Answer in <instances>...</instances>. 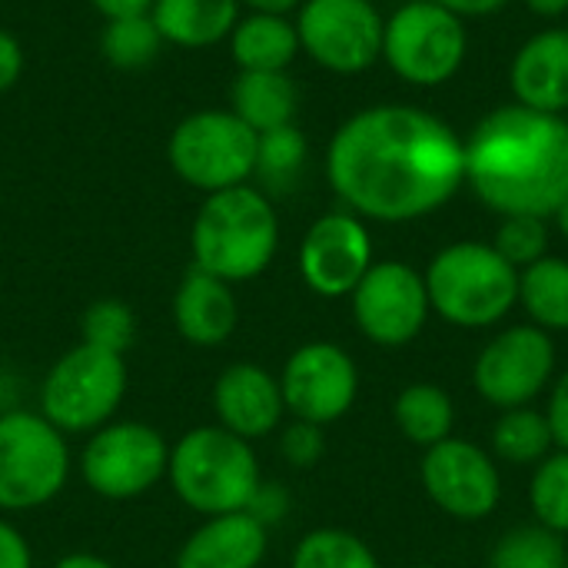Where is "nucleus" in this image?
<instances>
[{
    "label": "nucleus",
    "mask_w": 568,
    "mask_h": 568,
    "mask_svg": "<svg viewBox=\"0 0 568 568\" xmlns=\"http://www.w3.org/2000/svg\"><path fill=\"white\" fill-rule=\"evenodd\" d=\"M326 180L359 220L409 223L466 183V143L429 110L379 103L353 113L326 146Z\"/></svg>",
    "instance_id": "f257e3e1"
},
{
    "label": "nucleus",
    "mask_w": 568,
    "mask_h": 568,
    "mask_svg": "<svg viewBox=\"0 0 568 568\" xmlns=\"http://www.w3.org/2000/svg\"><path fill=\"white\" fill-rule=\"evenodd\" d=\"M466 183L499 216H552L568 200V120L509 103L466 140Z\"/></svg>",
    "instance_id": "f03ea898"
},
{
    "label": "nucleus",
    "mask_w": 568,
    "mask_h": 568,
    "mask_svg": "<svg viewBox=\"0 0 568 568\" xmlns=\"http://www.w3.org/2000/svg\"><path fill=\"white\" fill-rule=\"evenodd\" d=\"M193 266L226 283H246L266 273L280 250V216L260 186H230L210 193L190 230Z\"/></svg>",
    "instance_id": "7ed1b4c3"
},
{
    "label": "nucleus",
    "mask_w": 568,
    "mask_h": 568,
    "mask_svg": "<svg viewBox=\"0 0 568 568\" xmlns=\"http://www.w3.org/2000/svg\"><path fill=\"white\" fill-rule=\"evenodd\" d=\"M166 479L180 503L213 519L246 513L263 486L256 453L223 426H196L170 446Z\"/></svg>",
    "instance_id": "20e7f679"
},
{
    "label": "nucleus",
    "mask_w": 568,
    "mask_h": 568,
    "mask_svg": "<svg viewBox=\"0 0 568 568\" xmlns=\"http://www.w3.org/2000/svg\"><path fill=\"white\" fill-rule=\"evenodd\" d=\"M429 306L453 326L483 329L519 303V270L493 243H453L426 270Z\"/></svg>",
    "instance_id": "39448f33"
},
{
    "label": "nucleus",
    "mask_w": 568,
    "mask_h": 568,
    "mask_svg": "<svg viewBox=\"0 0 568 568\" xmlns=\"http://www.w3.org/2000/svg\"><path fill=\"white\" fill-rule=\"evenodd\" d=\"M126 396V359L87 343L67 349L40 383V416L63 436L97 433Z\"/></svg>",
    "instance_id": "423d86ee"
},
{
    "label": "nucleus",
    "mask_w": 568,
    "mask_h": 568,
    "mask_svg": "<svg viewBox=\"0 0 568 568\" xmlns=\"http://www.w3.org/2000/svg\"><path fill=\"white\" fill-rule=\"evenodd\" d=\"M256 143L260 133L233 110H196L173 126L166 160L186 186L210 196L253 180Z\"/></svg>",
    "instance_id": "0eeeda50"
},
{
    "label": "nucleus",
    "mask_w": 568,
    "mask_h": 568,
    "mask_svg": "<svg viewBox=\"0 0 568 568\" xmlns=\"http://www.w3.org/2000/svg\"><path fill=\"white\" fill-rule=\"evenodd\" d=\"M70 476L67 436L40 413H0V513L40 509Z\"/></svg>",
    "instance_id": "6e6552de"
},
{
    "label": "nucleus",
    "mask_w": 568,
    "mask_h": 568,
    "mask_svg": "<svg viewBox=\"0 0 568 568\" xmlns=\"http://www.w3.org/2000/svg\"><path fill=\"white\" fill-rule=\"evenodd\" d=\"M469 50V33L463 17L433 3H403L383 30V60L409 87H443L449 83Z\"/></svg>",
    "instance_id": "1a4fd4ad"
},
{
    "label": "nucleus",
    "mask_w": 568,
    "mask_h": 568,
    "mask_svg": "<svg viewBox=\"0 0 568 568\" xmlns=\"http://www.w3.org/2000/svg\"><path fill=\"white\" fill-rule=\"evenodd\" d=\"M293 23L300 50L329 73H363L383 57L386 20L373 0H303Z\"/></svg>",
    "instance_id": "9d476101"
},
{
    "label": "nucleus",
    "mask_w": 568,
    "mask_h": 568,
    "mask_svg": "<svg viewBox=\"0 0 568 568\" xmlns=\"http://www.w3.org/2000/svg\"><path fill=\"white\" fill-rule=\"evenodd\" d=\"M170 466V446L160 429L146 423H106L90 433L80 473L83 483L103 499H136L150 493Z\"/></svg>",
    "instance_id": "9b49d317"
},
{
    "label": "nucleus",
    "mask_w": 568,
    "mask_h": 568,
    "mask_svg": "<svg viewBox=\"0 0 568 568\" xmlns=\"http://www.w3.org/2000/svg\"><path fill=\"white\" fill-rule=\"evenodd\" d=\"M353 296V320L366 339L379 346H406L413 343L429 316L426 276L399 260L373 263L359 280Z\"/></svg>",
    "instance_id": "f8f14e48"
},
{
    "label": "nucleus",
    "mask_w": 568,
    "mask_h": 568,
    "mask_svg": "<svg viewBox=\"0 0 568 568\" xmlns=\"http://www.w3.org/2000/svg\"><path fill=\"white\" fill-rule=\"evenodd\" d=\"M280 389L286 413H293L300 423L326 426L353 409L359 393V369L343 346L306 343L286 359Z\"/></svg>",
    "instance_id": "ddd939ff"
},
{
    "label": "nucleus",
    "mask_w": 568,
    "mask_h": 568,
    "mask_svg": "<svg viewBox=\"0 0 568 568\" xmlns=\"http://www.w3.org/2000/svg\"><path fill=\"white\" fill-rule=\"evenodd\" d=\"M556 369V346L539 326H513L499 333L476 359L473 383L479 396L499 409L532 403Z\"/></svg>",
    "instance_id": "4468645a"
},
{
    "label": "nucleus",
    "mask_w": 568,
    "mask_h": 568,
    "mask_svg": "<svg viewBox=\"0 0 568 568\" xmlns=\"http://www.w3.org/2000/svg\"><path fill=\"white\" fill-rule=\"evenodd\" d=\"M423 486L443 513L466 523L486 519L503 499V479L489 453L453 436L426 449Z\"/></svg>",
    "instance_id": "2eb2a0df"
},
{
    "label": "nucleus",
    "mask_w": 568,
    "mask_h": 568,
    "mask_svg": "<svg viewBox=\"0 0 568 568\" xmlns=\"http://www.w3.org/2000/svg\"><path fill=\"white\" fill-rule=\"evenodd\" d=\"M369 266H373L369 230L349 210L320 216L300 243V276L313 293L326 300L349 296L359 286V280L369 273Z\"/></svg>",
    "instance_id": "dca6fc26"
},
{
    "label": "nucleus",
    "mask_w": 568,
    "mask_h": 568,
    "mask_svg": "<svg viewBox=\"0 0 568 568\" xmlns=\"http://www.w3.org/2000/svg\"><path fill=\"white\" fill-rule=\"evenodd\" d=\"M213 409L220 419L216 426L253 443L280 426L286 403L276 376H270L256 363H233L220 373L213 386Z\"/></svg>",
    "instance_id": "f3484780"
},
{
    "label": "nucleus",
    "mask_w": 568,
    "mask_h": 568,
    "mask_svg": "<svg viewBox=\"0 0 568 568\" xmlns=\"http://www.w3.org/2000/svg\"><path fill=\"white\" fill-rule=\"evenodd\" d=\"M509 87L516 103L556 113L568 110V27H549L529 37L509 67Z\"/></svg>",
    "instance_id": "a211bd4d"
},
{
    "label": "nucleus",
    "mask_w": 568,
    "mask_h": 568,
    "mask_svg": "<svg viewBox=\"0 0 568 568\" xmlns=\"http://www.w3.org/2000/svg\"><path fill=\"white\" fill-rule=\"evenodd\" d=\"M236 323L240 303L233 296V283L193 266L173 293L176 333L193 346H220L236 333Z\"/></svg>",
    "instance_id": "6ab92c4d"
},
{
    "label": "nucleus",
    "mask_w": 568,
    "mask_h": 568,
    "mask_svg": "<svg viewBox=\"0 0 568 568\" xmlns=\"http://www.w3.org/2000/svg\"><path fill=\"white\" fill-rule=\"evenodd\" d=\"M266 546V526L250 513L213 516L183 542L173 568H260Z\"/></svg>",
    "instance_id": "aec40b11"
},
{
    "label": "nucleus",
    "mask_w": 568,
    "mask_h": 568,
    "mask_svg": "<svg viewBox=\"0 0 568 568\" xmlns=\"http://www.w3.org/2000/svg\"><path fill=\"white\" fill-rule=\"evenodd\" d=\"M150 17L163 43L180 50H206L230 40L240 20V0H153Z\"/></svg>",
    "instance_id": "412c9836"
},
{
    "label": "nucleus",
    "mask_w": 568,
    "mask_h": 568,
    "mask_svg": "<svg viewBox=\"0 0 568 568\" xmlns=\"http://www.w3.org/2000/svg\"><path fill=\"white\" fill-rule=\"evenodd\" d=\"M230 57L240 70L273 73L290 70V63L303 53L296 23L283 13H246L236 20L230 33Z\"/></svg>",
    "instance_id": "4be33fe9"
},
{
    "label": "nucleus",
    "mask_w": 568,
    "mask_h": 568,
    "mask_svg": "<svg viewBox=\"0 0 568 568\" xmlns=\"http://www.w3.org/2000/svg\"><path fill=\"white\" fill-rule=\"evenodd\" d=\"M230 110L256 133L280 130L296 123L300 90L286 70H273V73L240 70L230 87Z\"/></svg>",
    "instance_id": "5701e85b"
},
{
    "label": "nucleus",
    "mask_w": 568,
    "mask_h": 568,
    "mask_svg": "<svg viewBox=\"0 0 568 568\" xmlns=\"http://www.w3.org/2000/svg\"><path fill=\"white\" fill-rule=\"evenodd\" d=\"M519 303L532 326L546 333H568V260L542 256L519 273Z\"/></svg>",
    "instance_id": "b1692460"
},
{
    "label": "nucleus",
    "mask_w": 568,
    "mask_h": 568,
    "mask_svg": "<svg viewBox=\"0 0 568 568\" xmlns=\"http://www.w3.org/2000/svg\"><path fill=\"white\" fill-rule=\"evenodd\" d=\"M396 426L416 446H436L453 433V399L433 383H413L396 399Z\"/></svg>",
    "instance_id": "393cba45"
},
{
    "label": "nucleus",
    "mask_w": 568,
    "mask_h": 568,
    "mask_svg": "<svg viewBox=\"0 0 568 568\" xmlns=\"http://www.w3.org/2000/svg\"><path fill=\"white\" fill-rule=\"evenodd\" d=\"M163 47L166 43H163V37H160L150 13L116 17V20H106L103 30H100V53L116 70H143V67H150L160 57Z\"/></svg>",
    "instance_id": "a878e982"
},
{
    "label": "nucleus",
    "mask_w": 568,
    "mask_h": 568,
    "mask_svg": "<svg viewBox=\"0 0 568 568\" xmlns=\"http://www.w3.org/2000/svg\"><path fill=\"white\" fill-rule=\"evenodd\" d=\"M493 449L499 459L516 463V466L542 463L552 449V429H549L546 413H536L526 406L506 409L493 429Z\"/></svg>",
    "instance_id": "bb28decb"
},
{
    "label": "nucleus",
    "mask_w": 568,
    "mask_h": 568,
    "mask_svg": "<svg viewBox=\"0 0 568 568\" xmlns=\"http://www.w3.org/2000/svg\"><path fill=\"white\" fill-rule=\"evenodd\" d=\"M306 156H310V143L296 123L266 130V133H260V143H256V173L253 176H260L266 183V190H290L300 180Z\"/></svg>",
    "instance_id": "cd10ccee"
},
{
    "label": "nucleus",
    "mask_w": 568,
    "mask_h": 568,
    "mask_svg": "<svg viewBox=\"0 0 568 568\" xmlns=\"http://www.w3.org/2000/svg\"><path fill=\"white\" fill-rule=\"evenodd\" d=\"M293 568H379V562L359 536L346 529H316L300 539Z\"/></svg>",
    "instance_id": "c85d7f7f"
},
{
    "label": "nucleus",
    "mask_w": 568,
    "mask_h": 568,
    "mask_svg": "<svg viewBox=\"0 0 568 568\" xmlns=\"http://www.w3.org/2000/svg\"><path fill=\"white\" fill-rule=\"evenodd\" d=\"M489 568H566V549L552 529L523 526L499 539Z\"/></svg>",
    "instance_id": "c756f323"
},
{
    "label": "nucleus",
    "mask_w": 568,
    "mask_h": 568,
    "mask_svg": "<svg viewBox=\"0 0 568 568\" xmlns=\"http://www.w3.org/2000/svg\"><path fill=\"white\" fill-rule=\"evenodd\" d=\"M80 336L87 346L126 356L136 339V316L123 300H97L80 316Z\"/></svg>",
    "instance_id": "7c9ffc66"
},
{
    "label": "nucleus",
    "mask_w": 568,
    "mask_h": 568,
    "mask_svg": "<svg viewBox=\"0 0 568 568\" xmlns=\"http://www.w3.org/2000/svg\"><path fill=\"white\" fill-rule=\"evenodd\" d=\"M529 503L539 526L552 529L556 536L568 532V453L546 456L532 476Z\"/></svg>",
    "instance_id": "2f4dec72"
},
{
    "label": "nucleus",
    "mask_w": 568,
    "mask_h": 568,
    "mask_svg": "<svg viewBox=\"0 0 568 568\" xmlns=\"http://www.w3.org/2000/svg\"><path fill=\"white\" fill-rule=\"evenodd\" d=\"M496 253L513 263L516 270H526L549 256V226L542 216H503V226L496 233Z\"/></svg>",
    "instance_id": "473e14b6"
},
{
    "label": "nucleus",
    "mask_w": 568,
    "mask_h": 568,
    "mask_svg": "<svg viewBox=\"0 0 568 568\" xmlns=\"http://www.w3.org/2000/svg\"><path fill=\"white\" fill-rule=\"evenodd\" d=\"M280 449H283V456H286L293 466H300V469L316 466L320 456H323V449H326V443H323V426H313V423H300V419H296V426H290V429L283 433Z\"/></svg>",
    "instance_id": "72a5a7b5"
},
{
    "label": "nucleus",
    "mask_w": 568,
    "mask_h": 568,
    "mask_svg": "<svg viewBox=\"0 0 568 568\" xmlns=\"http://www.w3.org/2000/svg\"><path fill=\"white\" fill-rule=\"evenodd\" d=\"M0 568H33V556L23 532L7 519H0Z\"/></svg>",
    "instance_id": "f704fd0d"
},
{
    "label": "nucleus",
    "mask_w": 568,
    "mask_h": 568,
    "mask_svg": "<svg viewBox=\"0 0 568 568\" xmlns=\"http://www.w3.org/2000/svg\"><path fill=\"white\" fill-rule=\"evenodd\" d=\"M256 523H263L266 529L273 526V523H280L283 519V513H286V493L280 489V486H260V493L253 496V503H250V509H246Z\"/></svg>",
    "instance_id": "c9c22d12"
},
{
    "label": "nucleus",
    "mask_w": 568,
    "mask_h": 568,
    "mask_svg": "<svg viewBox=\"0 0 568 568\" xmlns=\"http://www.w3.org/2000/svg\"><path fill=\"white\" fill-rule=\"evenodd\" d=\"M549 429H552V443L568 453V373L556 383L552 396H549V409H546Z\"/></svg>",
    "instance_id": "e433bc0d"
},
{
    "label": "nucleus",
    "mask_w": 568,
    "mask_h": 568,
    "mask_svg": "<svg viewBox=\"0 0 568 568\" xmlns=\"http://www.w3.org/2000/svg\"><path fill=\"white\" fill-rule=\"evenodd\" d=\"M23 73V47L20 40L0 27V93H7Z\"/></svg>",
    "instance_id": "4c0bfd02"
},
{
    "label": "nucleus",
    "mask_w": 568,
    "mask_h": 568,
    "mask_svg": "<svg viewBox=\"0 0 568 568\" xmlns=\"http://www.w3.org/2000/svg\"><path fill=\"white\" fill-rule=\"evenodd\" d=\"M90 7H93L103 20H116V17L150 13L153 0H90Z\"/></svg>",
    "instance_id": "58836bf2"
},
{
    "label": "nucleus",
    "mask_w": 568,
    "mask_h": 568,
    "mask_svg": "<svg viewBox=\"0 0 568 568\" xmlns=\"http://www.w3.org/2000/svg\"><path fill=\"white\" fill-rule=\"evenodd\" d=\"M433 3H439V7H446L466 20V17H489V13L503 10L509 0H433Z\"/></svg>",
    "instance_id": "ea45409f"
},
{
    "label": "nucleus",
    "mask_w": 568,
    "mask_h": 568,
    "mask_svg": "<svg viewBox=\"0 0 568 568\" xmlns=\"http://www.w3.org/2000/svg\"><path fill=\"white\" fill-rule=\"evenodd\" d=\"M300 3L303 0H240V7H246L250 13H283V17L300 10Z\"/></svg>",
    "instance_id": "a19ab883"
},
{
    "label": "nucleus",
    "mask_w": 568,
    "mask_h": 568,
    "mask_svg": "<svg viewBox=\"0 0 568 568\" xmlns=\"http://www.w3.org/2000/svg\"><path fill=\"white\" fill-rule=\"evenodd\" d=\"M53 568H113V562H106V559H100L93 552H70Z\"/></svg>",
    "instance_id": "79ce46f5"
},
{
    "label": "nucleus",
    "mask_w": 568,
    "mask_h": 568,
    "mask_svg": "<svg viewBox=\"0 0 568 568\" xmlns=\"http://www.w3.org/2000/svg\"><path fill=\"white\" fill-rule=\"evenodd\" d=\"M526 7L539 17H562L568 13V0H526Z\"/></svg>",
    "instance_id": "37998d69"
},
{
    "label": "nucleus",
    "mask_w": 568,
    "mask_h": 568,
    "mask_svg": "<svg viewBox=\"0 0 568 568\" xmlns=\"http://www.w3.org/2000/svg\"><path fill=\"white\" fill-rule=\"evenodd\" d=\"M552 216H556V226H559V233H562V236L568 240V200L562 203V206H559V210H556V213H552Z\"/></svg>",
    "instance_id": "c03bdc74"
},
{
    "label": "nucleus",
    "mask_w": 568,
    "mask_h": 568,
    "mask_svg": "<svg viewBox=\"0 0 568 568\" xmlns=\"http://www.w3.org/2000/svg\"><path fill=\"white\" fill-rule=\"evenodd\" d=\"M416 568H433V566H416Z\"/></svg>",
    "instance_id": "a18cd8bd"
},
{
    "label": "nucleus",
    "mask_w": 568,
    "mask_h": 568,
    "mask_svg": "<svg viewBox=\"0 0 568 568\" xmlns=\"http://www.w3.org/2000/svg\"><path fill=\"white\" fill-rule=\"evenodd\" d=\"M373 3H376V0H373Z\"/></svg>",
    "instance_id": "49530a36"
},
{
    "label": "nucleus",
    "mask_w": 568,
    "mask_h": 568,
    "mask_svg": "<svg viewBox=\"0 0 568 568\" xmlns=\"http://www.w3.org/2000/svg\"><path fill=\"white\" fill-rule=\"evenodd\" d=\"M566 568H568V566H566Z\"/></svg>",
    "instance_id": "de8ad7c7"
}]
</instances>
